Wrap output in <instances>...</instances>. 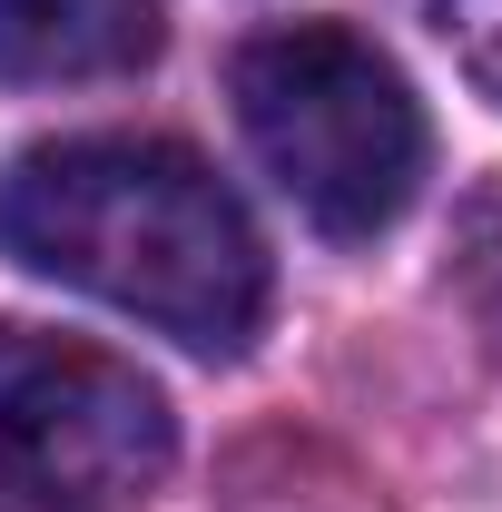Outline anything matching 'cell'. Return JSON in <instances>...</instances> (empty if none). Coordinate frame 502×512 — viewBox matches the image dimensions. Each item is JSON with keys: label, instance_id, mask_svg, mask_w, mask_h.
Masks as SVG:
<instances>
[{"label": "cell", "instance_id": "277c9868", "mask_svg": "<svg viewBox=\"0 0 502 512\" xmlns=\"http://www.w3.org/2000/svg\"><path fill=\"white\" fill-rule=\"evenodd\" d=\"M158 50V0H0V79L60 89V79H119Z\"/></svg>", "mask_w": 502, "mask_h": 512}, {"label": "cell", "instance_id": "3957f363", "mask_svg": "<svg viewBox=\"0 0 502 512\" xmlns=\"http://www.w3.org/2000/svg\"><path fill=\"white\" fill-rule=\"evenodd\" d=\"M178 463L168 394L69 335L0 325V473L60 512H119Z\"/></svg>", "mask_w": 502, "mask_h": 512}, {"label": "cell", "instance_id": "7a4b0ae2", "mask_svg": "<svg viewBox=\"0 0 502 512\" xmlns=\"http://www.w3.org/2000/svg\"><path fill=\"white\" fill-rule=\"evenodd\" d=\"M227 99L256 168L296 197V217L325 237H384L424 188V99L345 20H286L256 30L227 60Z\"/></svg>", "mask_w": 502, "mask_h": 512}, {"label": "cell", "instance_id": "5b68a950", "mask_svg": "<svg viewBox=\"0 0 502 512\" xmlns=\"http://www.w3.org/2000/svg\"><path fill=\"white\" fill-rule=\"evenodd\" d=\"M443 10V40H463V60L483 89H502V0H434Z\"/></svg>", "mask_w": 502, "mask_h": 512}, {"label": "cell", "instance_id": "6da1fadb", "mask_svg": "<svg viewBox=\"0 0 502 512\" xmlns=\"http://www.w3.org/2000/svg\"><path fill=\"white\" fill-rule=\"evenodd\" d=\"M0 247L30 276L237 355L266 325V237L237 188L178 138H50L0 178Z\"/></svg>", "mask_w": 502, "mask_h": 512}]
</instances>
